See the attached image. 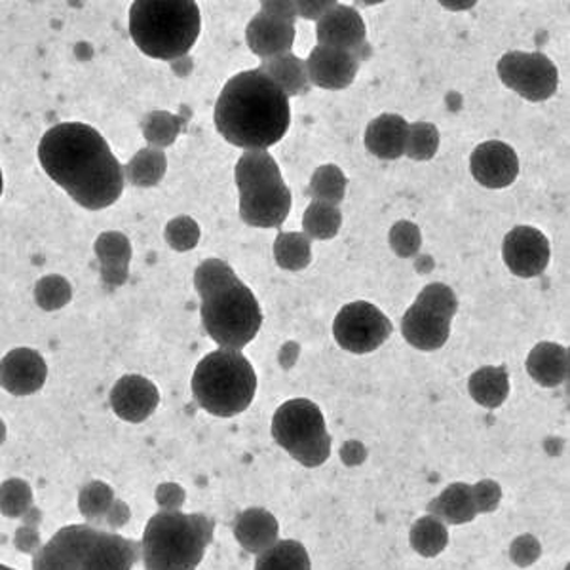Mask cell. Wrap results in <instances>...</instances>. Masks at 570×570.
<instances>
[{
    "label": "cell",
    "mask_w": 570,
    "mask_h": 570,
    "mask_svg": "<svg viewBox=\"0 0 570 570\" xmlns=\"http://www.w3.org/2000/svg\"><path fill=\"white\" fill-rule=\"evenodd\" d=\"M39 160L48 178L86 210H106L124 190V168L92 126H53L40 141Z\"/></svg>",
    "instance_id": "1"
},
{
    "label": "cell",
    "mask_w": 570,
    "mask_h": 570,
    "mask_svg": "<svg viewBox=\"0 0 570 570\" xmlns=\"http://www.w3.org/2000/svg\"><path fill=\"white\" fill-rule=\"evenodd\" d=\"M213 120L230 144L267 151L288 131L289 98L259 69L243 71L224 84Z\"/></svg>",
    "instance_id": "2"
},
{
    "label": "cell",
    "mask_w": 570,
    "mask_h": 570,
    "mask_svg": "<svg viewBox=\"0 0 570 570\" xmlns=\"http://www.w3.org/2000/svg\"><path fill=\"white\" fill-rule=\"evenodd\" d=\"M203 329L223 350L240 352L256 339L262 312L253 291L221 259H208L194 272Z\"/></svg>",
    "instance_id": "3"
},
{
    "label": "cell",
    "mask_w": 570,
    "mask_h": 570,
    "mask_svg": "<svg viewBox=\"0 0 570 570\" xmlns=\"http://www.w3.org/2000/svg\"><path fill=\"white\" fill-rule=\"evenodd\" d=\"M213 540V521L202 513L158 511L139 544L147 570H197Z\"/></svg>",
    "instance_id": "4"
},
{
    "label": "cell",
    "mask_w": 570,
    "mask_h": 570,
    "mask_svg": "<svg viewBox=\"0 0 570 570\" xmlns=\"http://www.w3.org/2000/svg\"><path fill=\"white\" fill-rule=\"evenodd\" d=\"M197 2L138 0L130 8V34L139 50L154 60L184 58L200 34Z\"/></svg>",
    "instance_id": "5"
},
{
    "label": "cell",
    "mask_w": 570,
    "mask_h": 570,
    "mask_svg": "<svg viewBox=\"0 0 570 570\" xmlns=\"http://www.w3.org/2000/svg\"><path fill=\"white\" fill-rule=\"evenodd\" d=\"M257 374L237 350H216L206 356L192 374V393L210 414L230 419L243 413L256 398Z\"/></svg>",
    "instance_id": "6"
},
{
    "label": "cell",
    "mask_w": 570,
    "mask_h": 570,
    "mask_svg": "<svg viewBox=\"0 0 570 570\" xmlns=\"http://www.w3.org/2000/svg\"><path fill=\"white\" fill-rule=\"evenodd\" d=\"M240 192V217L259 229L282 227L291 210V192L282 171L267 151H246L234 170Z\"/></svg>",
    "instance_id": "7"
},
{
    "label": "cell",
    "mask_w": 570,
    "mask_h": 570,
    "mask_svg": "<svg viewBox=\"0 0 570 570\" xmlns=\"http://www.w3.org/2000/svg\"><path fill=\"white\" fill-rule=\"evenodd\" d=\"M272 436L278 446L307 468H318L331 454V436L320 407L304 398L286 401L276 411Z\"/></svg>",
    "instance_id": "8"
},
{
    "label": "cell",
    "mask_w": 570,
    "mask_h": 570,
    "mask_svg": "<svg viewBox=\"0 0 570 570\" xmlns=\"http://www.w3.org/2000/svg\"><path fill=\"white\" fill-rule=\"evenodd\" d=\"M459 310L457 296L446 283H430L420 291L401 320L406 341L422 352L440 350L451 334V321Z\"/></svg>",
    "instance_id": "9"
},
{
    "label": "cell",
    "mask_w": 570,
    "mask_h": 570,
    "mask_svg": "<svg viewBox=\"0 0 570 570\" xmlns=\"http://www.w3.org/2000/svg\"><path fill=\"white\" fill-rule=\"evenodd\" d=\"M392 321L374 304L366 301L342 307L333 323L334 341L352 354H369L382 347L392 334Z\"/></svg>",
    "instance_id": "10"
},
{
    "label": "cell",
    "mask_w": 570,
    "mask_h": 570,
    "mask_svg": "<svg viewBox=\"0 0 570 570\" xmlns=\"http://www.w3.org/2000/svg\"><path fill=\"white\" fill-rule=\"evenodd\" d=\"M499 77L506 88L532 103L546 101L558 92V67L544 53H506L499 61Z\"/></svg>",
    "instance_id": "11"
},
{
    "label": "cell",
    "mask_w": 570,
    "mask_h": 570,
    "mask_svg": "<svg viewBox=\"0 0 570 570\" xmlns=\"http://www.w3.org/2000/svg\"><path fill=\"white\" fill-rule=\"evenodd\" d=\"M296 2H262L261 12L246 29L251 52L261 60L288 53L296 42Z\"/></svg>",
    "instance_id": "12"
},
{
    "label": "cell",
    "mask_w": 570,
    "mask_h": 570,
    "mask_svg": "<svg viewBox=\"0 0 570 570\" xmlns=\"http://www.w3.org/2000/svg\"><path fill=\"white\" fill-rule=\"evenodd\" d=\"M316 37H318V47L354 53L360 61H366L371 56L366 23L354 8L334 4L318 20Z\"/></svg>",
    "instance_id": "13"
},
{
    "label": "cell",
    "mask_w": 570,
    "mask_h": 570,
    "mask_svg": "<svg viewBox=\"0 0 570 570\" xmlns=\"http://www.w3.org/2000/svg\"><path fill=\"white\" fill-rule=\"evenodd\" d=\"M93 524H69L33 556V570H80L86 551L98 537Z\"/></svg>",
    "instance_id": "14"
},
{
    "label": "cell",
    "mask_w": 570,
    "mask_h": 570,
    "mask_svg": "<svg viewBox=\"0 0 570 570\" xmlns=\"http://www.w3.org/2000/svg\"><path fill=\"white\" fill-rule=\"evenodd\" d=\"M506 267L519 278H537L548 269L551 248L548 238L534 227H516L502 246Z\"/></svg>",
    "instance_id": "15"
},
{
    "label": "cell",
    "mask_w": 570,
    "mask_h": 570,
    "mask_svg": "<svg viewBox=\"0 0 570 570\" xmlns=\"http://www.w3.org/2000/svg\"><path fill=\"white\" fill-rule=\"evenodd\" d=\"M47 377V361L33 348H13L0 361V387L16 398L39 392Z\"/></svg>",
    "instance_id": "16"
},
{
    "label": "cell",
    "mask_w": 570,
    "mask_h": 570,
    "mask_svg": "<svg viewBox=\"0 0 570 570\" xmlns=\"http://www.w3.org/2000/svg\"><path fill=\"white\" fill-rule=\"evenodd\" d=\"M109 401L119 419L131 424H141L157 411L160 392L152 380L144 379L141 374H126L112 387Z\"/></svg>",
    "instance_id": "17"
},
{
    "label": "cell",
    "mask_w": 570,
    "mask_h": 570,
    "mask_svg": "<svg viewBox=\"0 0 570 570\" xmlns=\"http://www.w3.org/2000/svg\"><path fill=\"white\" fill-rule=\"evenodd\" d=\"M470 168L479 184L487 189H506L518 179L519 158L510 144L486 141L472 152Z\"/></svg>",
    "instance_id": "18"
},
{
    "label": "cell",
    "mask_w": 570,
    "mask_h": 570,
    "mask_svg": "<svg viewBox=\"0 0 570 570\" xmlns=\"http://www.w3.org/2000/svg\"><path fill=\"white\" fill-rule=\"evenodd\" d=\"M361 61L354 53L316 47L307 61L310 84L323 90H344L354 82Z\"/></svg>",
    "instance_id": "19"
},
{
    "label": "cell",
    "mask_w": 570,
    "mask_h": 570,
    "mask_svg": "<svg viewBox=\"0 0 570 570\" xmlns=\"http://www.w3.org/2000/svg\"><path fill=\"white\" fill-rule=\"evenodd\" d=\"M139 544L117 532L99 531L86 551L80 570H131L138 563Z\"/></svg>",
    "instance_id": "20"
},
{
    "label": "cell",
    "mask_w": 570,
    "mask_h": 570,
    "mask_svg": "<svg viewBox=\"0 0 570 570\" xmlns=\"http://www.w3.org/2000/svg\"><path fill=\"white\" fill-rule=\"evenodd\" d=\"M409 122L400 114H380L366 130V147L380 160H396L406 154Z\"/></svg>",
    "instance_id": "21"
},
{
    "label": "cell",
    "mask_w": 570,
    "mask_h": 570,
    "mask_svg": "<svg viewBox=\"0 0 570 570\" xmlns=\"http://www.w3.org/2000/svg\"><path fill=\"white\" fill-rule=\"evenodd\" d=\"M93 251L101 264V278L107 286L119 288L128 280V267L131 261V243L120 232H103L96 240Z\"/></svg>",
    "instance_id": "22"
},
{
    "label": "cell",
    "mask_w": 570,
    "mask_h": 570,
    "mask_svg": "<svg viewBox=\"0 0 570 570\" xmlns=\"http://www.w3.org/2000/svg\"><path fill=\"white\" fill-rule=\"evenodd\" d=\"M527 371L540 387H561L569 379V350L553 342H540L529 354Z\"/></svg>",
    "instance_id": "23"
},
{
    "label": "cell",
    "mask_w": 570,
    "mask_h": 570,
    "mask_svg": "<svg viewBox=\"0 0 570 570\" xmlns=\"http://www.w3.org/2000/svg\"><path fill=\"white\" fill-rule=\"evenodd\" d=\"M234 537L242 548L253 553L269 550L278 540V521L261 508H251L240 513L234 523Z\"/></svg>",
    "instance_id": "24"
},
{
    "label": "cell",
    "mask_w": 570,
    "mask_h": 570,
    "mask_svg": "<svg viewBox=\"0 0 570 570\" xmlns=\"http://www.w3.org/2000/svg\"><path fill=\"white\" fill-rule=\"evenodd\" d=\"M259 71L267 74L288 98H297L309 93L310 80L307 61L293 53H282L270 60H262Z\"/></svg>",
    "instance_id": "25"
},
{
    "label": "cell",
    "mask_w": 570,
    "mask_h": 570,
    "mask_svg": "<svg viewBox=\"0 0 570 570\" xmlns=\"http://www.w3.org/2000/svg\"><path fill=\"white\" fill-rule=\"evenodd\" d=\"M428 511L433 518L443 519L447 523L462 524L470 523L478 516V504L473 497V487L466 483H452L441 492L438 499L432 500Z\"/></svg>",
    "instance_id": "26"
},
{
    "label": "cell",
    "mask_w": 570,
    "mask_h": 570,
    "mask_svg": "<svg viewBox=\"0 0 570 570\" xmlns=\"http://www.w3.org/2000/svg\"><path fill=\"white\" fill-rule=\"evenodd\" d=\"M470 393L479 406L487 409H497L508 400L510 393V379H508V369L502 368H481L470 377Z\"/></svg>",
    "instance_id": "27"
},
{
    "label": "cell",
    "mask_w": 570,
    "mask_h": 570,
    "mask_svg": "<svg viewBox=\"0 0 570 570\" xmlns=\"http://www.w3.org/2000/svg\"><path fill=\"white\" fill-rule=\"evenodd\" d=\"M256 570H312V564L301 542L282 540L257 556Z\"/></svg>",
    "instance_id": "28"
},
{
    "label": "cell",
    "mask_w": 570,
    "mask_h": 570,
    "mask_svg": "<svg viewBox=\"0 0 570 570\" xmlns=\"http://www.w3.org/2000/svg\"><path fill=\"white\" fill-rule=\"evenodd\" d=\"M166 170H168V158L164 152L154 147H147L131 158L130 164L124 168V178L133 187L149 189V187H157L164 179Z\"/></svg>",
    "instance_id": "29"
},
{
    "label": "cell",
    "mask_w": 570,
    "mask_h": 570,
    "mask_svg": "<svg viewBox=\"0 0 570 570\" xmlns=\"http://www.w3.org/2000/svg\"><path fill=\"white\" fill-rule=\"evenodd\" d=\"M274 259L283 270L307 269L312 262V246L309 238L301 232H282L274 242Z\"/></svg>",
    "instance_id": "30"
},
{
    "label": "cell",
    "mask_w": 570,
    "mask_h": 570,
    "mask_svg": "<svg viewBox=\"0 0 570 570\" xmlns=\"http://www.w3.org/2000/svg\"><path fill=\"white\" fill-rule=\"evenodd\" d=\"M341 224V210L329 203L312 202L302 217V229L309 240H331L339 234Z\"/></svg>",
    "instance_id": "31"
},
{
    "label": "cell",
    "mask_w": 570,
    "mask_h": 570,
    "mask_svg": "<svg viewBox=\"0 0 570 570\" xmlns=\"http://www.w3.org/2000/svg\"><path fill=\"white\" fill-rule=\"evenodd\" d=\"M348 179L341 168L334 164L321 166L310 179L309 194L314 202L337 206L344 200Z\"/></svg>",
    "instance_id": "32"
},
{
    "label": "cell",
    "mask_w": 570,
    "mask_h": 570,
    "mask_svg": "<svg viewBox=\"0 0 570 570\" xmlns=\"http://www.w3.org/2000/svg\"><path fill=\"white\" fill-rule=\"evenodd\" d=\"M114 491L111 486H107L106 481L93 479L90 483H86L79 492V511L88 524L99 523L103 521L107 511L114 502Z\"/></svg>",
    "instance_id": "33"
},
{
    "label": "cell",
    "mask_w": 570,
    "mask_h": 570,
    "mask_svg": "<svg viewBox=\"0 0 570 570\" xmlns=\"http://www.w3.org/2000/svg\"><path fill=\"white\" fill-rule=\"evenodd\" d=\"M183 117H176L171 112L166 111H152L144 117L143 136L154 149H164L170 144L176 143L179 131L183 128Z\"/></svg>",
    "instance_id": "34"
},
{
    "label": "cell",
    "mask_w": 570,
    "mask_h": 570,
    "mask_svg": "<svg viewBox=\"0 0 570 570\" xmlns=\"http://www.w3.org/2000/svg\"><path fill=\"white\" fill-rule=\"evenodd\" d=\"M33 506V489L26 479L12 478L0 483V513L4 518L21 519Z\"/></svg>",
    "instance_id": "35"
},
{
    "label": "cell",
    "mask_w": 570,
    "mask_h": 570,
    "mask_svg": "<svg viewBox=\"0 0 570 570\" xmlns=\"http://www.w3.org/2000/svg\"><path fill=\"white\" fill-rule=\"evenodd\" d=\"M438 149H440V131L436 126L430 122L409 124L406 144L407 157L424 162V160H432Z\"/></svg>",
    "instance_id": "36"
},
{
    "label": "cell",
    "mask_w": 570,
    "mask_h": 570,
    "mask_svg": "<svg viewBox=\"0 0 570 570\" xmlns=\"http://www.w3.org/2000/svg\"><path fill=\"white\" fill-rule=\"evenodd\" d=\"M411 544L420 556H438L447 546V529L440 519L433 516L420 519L411 531Z\"/></svg>",
    "instance_id": "37"
},
{
    "label": "cell",
    "mask_w": 570,
    "mask_h": 570,
    "mask_svg": "<svg viewBox=\"0 0 570 570\" xmlns=\"http://www.w3.org/2000/svg\"><path fill=\"white\" fill-rule=\"evenodd\" d=\"M72 299L71 283L63 276L52 274L40 278L34 288V301L47 312L60 310Z\"/></svg>",
    "instance_id": "38"
},
{
    "label": "cell",
    "mask_w": 570,
    "mask_h": 570,
    "mask_svg": "<svg viewBox=\"0 0 570 570\" xmlns=\"http://www.w3.org/2000/svg\"><path fill=\"white\" fill-rule=\"evenodd\" d=\"M198 240H200V227L192 217H176L166 227V242L170 243L176 251L194 250Z\"/></svg>",
    "instance_id": "39"
},
{
    "label": "cell",
    "mask_w": 570,
    "mask_h": 570,
    "mask_svg": "<svg viewBox=\"0 0 570 570\" xmlns=\"http://www.w3.org/2000/svg\"><path fill=\"white\" fill-rule=\"evenodd\" d=\"M420 246H422V234L419 227L411 221H398L390 229V248L396 256L403 259L414 257L419 253Z\"/></svg>",
    "instance_id": "40"
},
{
    "label": "cell",
    "mask_w": 570,
    "mask_h": 570,
    "mask_svg": "<svg viewBox=\"0 0 570 570\" xmlns=\"http://www.w3.org/2000/svg\"><path fill=\"white\" fill-rule=\"evenodd\" d=\"M154 499L160 506V511H181L184 502L183 487L178 483H162L158 487Z\"/></svg>",
    "instance_id": "41"
},
{
    "label": "cell",
    "mask_w": 570,
    "mask_h": 570,
    "mask_svg": "<svg viewBox=\"0 0 570 570\" xmlns=\"http://www.w3.org/2000/svg\"><path fill=\"white\" fill-rule=\"evenodd\" d=\"M13 546L21 553L34 556L42 548V538H40L39 529L37 527H29V524H21L20 529L16 531V537H13Z\"/></svg>",
    "instance_id": "42"
},
{
    "label": "cell",
    "mask_w": 570,
    "mask_h": 570,
    "mask_svg": "<svg viewBox=\"0 0 570 570\" xmlns=\"http://www.w3.org/2000/svg\"><path fill=\"white\" fill-rule=\"evenodd\" d=\"M473 497H476L478 511L494 510L500 500V487L494 481H483L473 487Z\"/></svg>",
    "instance_id": "43"
},
{
    "label": "cell",
    "mask_w": 570,
    "mask_h": 570,
    "mask_svg": "<svg viewBox=\"0 0 570 570\" xmlns=\"http://www.w3.org/2000/svg\"><path fill=\"white\" fill-rule=\"evenodd\" d=\"M130 506L126 504L124 500L114 499L103 521L111 531H120V529H124L126 524L130 523Z\"/></svg>",
    "instance_id": "44"
},
{
    "label": "cell",
    "mask_w": 570,
    "mask_h": 570,
    "mask_svg": "<svg viewBox=\"0 0 570 570\" xmlns=\"http://www.w3.org/2000/svg\"><path fill=\"white\" fill-rule=\"evenodd\" d=\"M337 2H296L297 16H302L307 20H320L323 13L331 10Z\"/></svg>",
    "instance_id": "45"
},
{
    "label": "cell",
    "mask_w": 570,
    "mask_h": 570,
    "mask_svg": "<svg viewBox=\"0 0 570 570\" xmlns=\"http://www.w3.org/2000/svg\"><path fill=\"white\" fill-rule=\"evenodd\" d=\"M21 521H23V524H29V527H37V529H39L40 523H42V511H40L37 506H33V508L27 511L26 516L21 518Z\"/></svg>",
    "instance_id": "46"
},
{
    "label": "cell",
    "mask_w": 570,
    "mask_h": 570,
    "mask_svg": "<svg viewBox=\"0 0 570 570\" xmlns=\"http://www.w3.org/2000/svg\"><path fill=\"white\" fill-rule=\"evenodd\" d=\"M7 441V424L4 420L0 419V446Z\"/></svg>",
    "instance_id": "47"
},
{
    "label": "cell",
    "mask_w": 570,
    "mask_h": 570,
    "mask_svg": "<svg viewBox=\"0 0 570 570\" xmlns=\"http://www.w3.org/2000/svg\"><path fill=\"white\" fill-rule=\"evenodd\" d=\"M2 187H4V181H2V171H0V194H2Z\"/></svg>",
    "instance_id": "48"
},
{
    "label": "cell",
    "mask_w": 570,
    "mask_h": 570,
    "mask_svg": "<svg viewBox=\"0 0 570 570\" xmlns=\"http://www.w3.org/2000/svg\"><path fill=\"white\" fill-rule=\"evenodd\" d=\"M0 570H13V569H10V567H7V564H0Z\"/></svg>",
    "instance_id": "49"
}]
</instances>
